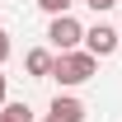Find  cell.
I'll list each match as a JSON object with an SVG mask.
<instances>
[{
	"label": "cell",
	"mask_w": 122,
	"mask_h": 122,
	"mask_svg": "<svg viewBox=\"0 0 122 122\" xmlns=\"http://www.w3.org/2000/svg\"><path fill=\"white\" fill-rule=\"evenodd\" d=\"M94 71H99V56L94 52H56V66H52V80L56 85H85V80H94Z\"/></svg>",
	"instance_id": "obj_1"
},
{
	"label": "cell",
	"mask_w": 122,
	"mask_h": 122,
	"mask_svg": "<svg viewBox=\"0 0 122 122\" xmlns=\"http://www.w3.org/2000/svg\"><path fill=\"white\" fill-rule=\"evenodd\" d=\"M47 42L56 47V52H75V47L85 42V28H80L71 14H56L52 24H47Z\"/></svg>",
	"instance_id": "obj_2"
},
{
	"label": "cell",
	"mask_w": 122,
	"mask_h": 122,
	"mask_svg": "<svg viewBox=\"0 0 122 122\" xmlns=\"http://www.w3.org/2000/svg\"><path fill=\"white\" fill-rule=\"evenodd\" d=\"M117 47H122V28H108V24L85 28V52H94L99 61H103V56H113Z\"/></svg>",
	"instance_id": "obj_3"
},
{
	"label": "cell",
	"mask_w": 122,
	"mask_h": 122,
	"mask_svg": "<svg viewBox=\"0 0 122 122\" xmlns=\"http://www.w3.org/2000/svg\"><path fill=\"white\" fill-rule=\"evenodd\" d=\"M42 122H85V103H80V99H71V94H56Z\"/></svg>",
	"instance_id": "obj_4"
},
{
	"label": "cell",
	"mask_w": 122,
	"mask_h": 122,
	"mask_svg": "<svg viewBox=\"0 0 122 122\" xmlns=\"http://www.w3.org/2000/svg\"><path fill=\"white\" fill-rule=\"evenodd\" d=\"M52 66H56V52H52V47H33L28 56H24V71H28L33 80H42V75H52Z\"/></svg>",
	"instance_id": "obj_5"
},
{
	"label": "cell",
	"mask_w": 122,
	"mask_h": 122,
	"mask_svg": "<svg viewBox=\"0 0 122 122\" xmlns=\"http://www.w3.org/2000/svg\"><path fill=\"white\" fill-rule=\"evenodd\" d=\"M0 122H33V108L28 103H5L0 108Z\"/></svg>",
	"instance_id": "obj_6"
},
{
	"label": "cell",
	"mask_w": 122,
	"mask_h": 122,
	"mask_svg": "<svg viewBox=\"0 0 122 122\" xmlns=\"http://www.w3.org/2000/svg\"><path fill=\"white\" fill-rule=\"evenodd\" d=\"M38 5H42L47 14L56 19V14H66V10H71V5H75V0H38Z\"/></svg>",
	"instance_id": "obj_7"
},
{
	"label": "cell",
	"mask_w": 122,
	"mask_h": 122,
	"mask_svg": "<svg viewBox=\"0 0 122 122\" xmlns=\"http://www.w3.org/2000/svg\"><path fill=\"white\" fill-rule=\"evenodd\" d=\"M10 52H14V42H10V33L0 28V66H5V61H10Z\"/></svg>",
	"instance_id": "obj_8"
},
{
	"label": "cell",
	"mask_w": 122,
	"mask_h": 122,
	"mask_svg": "<svg viewBox=\"0 0 122 122\" xmlns=\"http://www.w3.org/2000/svg\"><path fill=\"white\" fill-rule=\"evenodd\" d=\"M85 5H89L94 14H103V10H113V5H117V0H85Z\"/></svg>",
	"instance_id": "obj_9"
},
{
	"label": "cell",
	"mask_w": 122,
	"mask_h": 122,
	"mask_svg": "<svg viewBox=\"0 0 122 122\" xmlns=\"http://www.w3.org/2000/svg\"><path fill=\"white\" fill-rule=\"evenodd\" d=\"M5 89H10V80H5V75H0V108H5Z\"/></svg>",
	"instance_id": "obj_10"
}]
</instances>
